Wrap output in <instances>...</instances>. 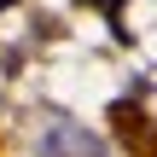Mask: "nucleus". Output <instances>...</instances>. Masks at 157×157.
I'll return each mask as SVG.
<instances>
[{
    "mask_svg": "<svg viewBox=\"0 0 157 157\" xmlns=\"http://www.w3.org/2000/svg\"><path fill=\"white\" fill-rule=\"evenodd\" d=\"M111 122L128 134V151H134V157H151V146H146V140H151V128H146V117H140V99L111 105Z\"/></svg>",
    "mask_w": 157,
    "mask_h": 157,
    "instance_id": "f257e3e1",
    "label": "nucleus"
},
{
    "mask_svg": "<svg viewBox=\"0 0 157 157\" xmlns=\"http://www.w3.org/2000/svg\"><path fill=\"white\" fill-rule=\"evenodd\" d=\"M0 6H12V0H0Z\"/></svg>",
    "mask_w": 157,
    "mask_h": 157,
    "instance_id": "20e7f679",
    "label": "nucleus"
},
{
    "mask_svg": "<svg viewBox=\"0 0 157 157\" xmlns=\"http://www.w3.org/2000/svg\"><path fill=\"white\" fill-rule=\"evenodd\" d=\"M93 6H99L105 17H122V0H93Z\"/></svg>",
    "mask_w": 157,
    "mask_h": 157,
    "instance_id": "7ed1b4c3",
    "label": "nucleus"
},
{
    "mask_svg": "<svg viewBox=\"0 0 157 157\" xmlns=\"http://www.w3.org/2000/svg\"><path fill=\"white\" fill-rule=\"evenodd\" d=\"M41 157H105V146H99V140H87L82 128H58V134H47Z\"/></svg>",
    "mask_w": 157,
    "mask_h": 157,
    "instance_id": "f03ea898",
    "label": "nucleus"
}]
</instances>
